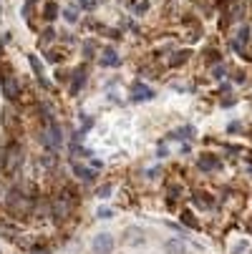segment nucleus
Listing matches in <instances>:
<instances>
[{"label":"nucleus","instance_id":"f257e3e1","mask_svg":"<svg viewBox=\"0 0 252 254\" xmlns=\"http://www.w3.org/2000/svg\"><path fill=\"white\" fill-rule=\"evenodd\" d=\"M0 161H3V171H5L8 176H13V174L20 171V166H23V161H25V154H23V149L18 146V143H10V146L5 149V154L0 156Z\"/></svg>","mask_w":252,"mask_h":254},{"label":"nucleus","instance_id":"f03ea898","mask_svg":"<svg viewBox=\"0 0 252 254\" xmlns=\"http://www.w3.org/2000/svg\"><path fill=\"white\" fill-rule=\"evenodd\" d=\"M5 204H8V209H10V211H15V214H28V211L33 209L30 196H25L20 189H10V191H8Z\"/></svg>","mask_w":252,"mask_h":254},{"label":"nucleus","instance_id":"7ed1b4c3","mask_svg":"<svg viewBox=\"0 0 252 254\" xmlns=\"http://www.w3.org/2000/svg\"><path fill=\"white\" fill-rule=\"evenodd\" d=\"M114 247H116V242H114V237H111L109 232L96 234L93 242H91V252H93V254H111Z\"/></svg>","mask_w":252,"mask_h":254},{"label":"nucleus","instance_id":"20e7f679","mask_svg":"<svg viewBox=\"0 0 252 254\" xmlns=\"http://www.w3.org/2000/svg\"><path fill=\"white\" fill-rule=\"evenodd\" d=\"M0 88H3V96H5L8 101L20 98V81H18L15 76H10V73L0 78Z\"/></svg>","mask_w":252,"mask_h":254},{"label":"nucleus","instance_id":"39448f33","mask_svg":"<svg viewBox=\"0 0 252 254\" xmlns=\"http://www.w3.org/2000/svg\"><path fill=\"white\" fill-rule=\"evenodd\" d=\"M154 96H157L154 88H149L147 83H141V81H136L131 86V101H152Z\"/></svg>","mask_w":252,"mask_h":254},{"label":"nucleus","instance_id":"423d86ee","mask_svg":"<svg viewBox=\"0 0 252 254\" xmlns=\"http://www.w3.org/2000/svg\"><path fill=\"white\" fill-rule=\"evenodd\" d=\"M124 244L126 247H141L144 244V232L139 229V227H129V229H124Z\"/></svg>","mask_w":252,"mask_h":254},{"label":"nucleus","instance_id":"0eeeda50","mask_svg":"<svg viewBox=\"0 0 252 254\" xmlns=\"http://www.w3.org/2000/svg\"><path fill=\"white\" fill-rule=\"evenodd\" d=\"M68 214H71V201L66 196H61L51 204V216H56V219H66Z\"/></svg>","mask_w":252,"mask_h":254},{"label":"nucleus","instance_id":"6e6552de","mask_svg":"<svg viewBox=\"0 0 252 254\" xmlns=\"http://www.w3.org/2000/svg\"><path fill=\"white\" fill-rule=\"evenodd\" d=\"M84 83H86V68H76V70H74V76H71L68 93H71V96H76V93L84 88Z\"/></svg>","mask_w":252,"mask_h":254},{"label":"nucleus","instance_id":"1a4fd4ad","mask_svg":"<svg viewBox=\"0 0 252 254\" xmlns=\"http://www.w3.org/2000/svg\"><path fill=\"white\" fill-rule=\"evenodd\" d=\"M197 166H199L202 171H217L222 164H220V159H217V156H212V154H202V156L197 159Z\"/></svg>","mask_w":252,"mask_h":254},{"label":"nucleus","instance_id":"9d476101","mask_svg":"<svg viewBox=\"0 0 252 254\" xmlns=\"http://www.w3.org/2000/svg\"><path fill=\"white\" fill-rule=\"evenodd\" d=\"M101 65L116 68V65H121V56H119L114 48H103V51H101Z\"/></svg>","mask_w":252,"mask_h":254},{"label":"nucleus","instance_id":"9b49d317","mask_svg":"<svg viewBox=\"0 0 252 254\" xmlns=\"http://www.w3.org/2000/svg\"><path fill=\"white\" fill-rule=\"evenodd\" d=\"M164 252L167 254H187V244L182 239H167L164 242Z\"/></svg>","mask_w":252,"mask_h":254},{"label":"nucleus","instance_id":"f8f14e48","mask_svg":"<svg viewBox=\"0 0 252 254\" xmlns=\"http://www.w3.org/2000/svg\"><path fill=\"white\" fill-rule=\"evenodd\" d=\"M48 136H51L53 149H58L61 143H63V131H61V126H58L56 121H51V124H48Z\"/></svg>","mask_w":252,"mask_h":254},{"label":"nucleus","instance_id":"ddd939ff","mask_svg":"<svg viewBox=\"0 0 252 254\" xmlns=\"http://www.w3.org/2000/svg\"><path fill=\"white\" fill-rule=\"evenodd\" d=\"M74 174L79 176V179H84V181H93L96 179V169L91 166H81V164H74Z\"/></svg>","mask_w":252,"mask_h":254},{"label":"nucleus","instance_id":"4468645a","mask_svg":"<svg viewBox=\"0 0 252 254\" xmlns=\"http://www.w3.org/2000/svg\"><path fill=\"white\" fill-rule=\"evenodd\" d=\"M58 13H61V8H58V3H53V0H48V3L43 5V18H46L48 23H53V20L58 18Z\"/></svg>","mask_w":252,"mask_h":254},{"label":"nucleus","instance_id":"2eb2a0df","mask_svg":"<svg viewBox=\"0 0 252 254\" xmlns=\"http://www.w3.org/2000/svg\"><path fill=\"white\" fill-rule=\"evenodd\" d=\"M187 58H189V51H176V53H171V58H169V65H171V68H176V65L187 63Z\"/></svg>","mask_w":252,"mask_h":254},{"label":"nucleus","instance_id":"dca6fc26","mask_svg":"<svg viewBox=\"0 0 252 254\" xmlns=\"http://www.w3.org/2000/svg\"><path fill=\"white\" fill-rule=\"evenodd\" d=\"M194 136V126H182V128H176L174 133H171V138H179V141H187V138H192Z\"/></svg>","mask_w":252,"mask_h":254},{"label":"nucleus","instance_id":"f3484780","mask_svg":"<svg viewBox=\"0 0 252 254\" xmlns=\"http://www.w3.org/2000/svg\"><path fill=\"white\" fill-rule=\"evenodd\" d=\"M28 63H30V68H33L35 78H41V76H43V63H38V58H35V56H28Z\"/></svg>","mask_w":252,"mask_h":254},{"label":"nucleus","instance_id":"a211bd4d","mask_svg":"<svg viewBox=\"0 0 252 254\" xmlns=\"http://www.w3.org/2000/svg\"><path fill=\"white\" fill-rule=\"evenodd\" d=\"M192 201H194L199 209H209V206H212V201L207 199V194H194V196H192Z\"/></svg>","mask_w":252,"mask_h":254},{"label":"nucleus","instance_id":"6ab92c4d","mask_svg":"<svg viewBox=\"0 0 252 254\" xmlns=\"http://www.w3.org/2000/svg\"><path fill=\"white\" fill-rule=\"evenodd\" d=\"M147 10H149V0H139V3L134 5V13H136V15L147 13Z\"/></svg>","mask_w":252,"mask_h":254},{"label":"nucleus","instance_id":"aec40b11","mask_svg":"<svg viewBox=\"0 0 252 254\" xmlns=\"http://www.w3.org/2000/svg\"><path fill=\"white\" fill-rule=\"evenodd\" d=\"M182 222H184L187 227H192V229H197V227H199V224L192 219V211H182Z\"/></svg>","mask_w":252,"mask_h":254},{"label":"nucleus","instance_id":"412c9836","mask_svg":"<svg viewBox=\"0 0 252 254\" xmlns=\"http://www.w3.org/2000/svg\"><path fill=\"white\" fill-rule=\"evenodd\" d=\"M3 126L5 128H13V111H10V108H5V111H3Z\"/></svg>","mask_w":252,"mask_h":254},{"label":"nucleus","instance_id":"4be33fe9","mask_svg":"<svg viewBox=\"0 0 252 254\" xmlns=\"http://www.w3.org/2000/svg\"><path fill=\"white\" fill-rule=\"evenodd\" d=\"M111 191H114V187H111V184H103V187H98V191H96V194H98L101 199H109V194H111Z\"/></svg>","mask_w":252,"mask_h":254},{"label":"nucleus","instance_id":"5701e85b","mask_svg":"<svg viewBox=\"0 0 252 254\" xmlns=\"http://www.w3.org/2000/svg\"><path fill=\"white\" fill-rule=\"evenodd\" d=\"M53 38H56V30H53V28H46V30H43V38H41V43L46 46V43H51Z\"/></svg>","mask_w":252,"mask_h":254},{"label":"nucleus","instance_id":"b1692460","mask_svg":"<svg viewBox=\"0 0 252 254\" xmlns=\"http://www.w3.org/2000/svg\"><path fill=\"white\" fill-rule=\"evenodd\" d=\"M93 51H96L93 41H84V53H86V58H93Z\"/></svg>","mask_w":252,"mask_h":254},{"label":"nucleus","instance_id":"393cba45","mask_svg":"<svg viewBox=\"0 0 252 254\" xmlns=\"http://www.w3.org/2000/svg\"><path fill=\"white\" fill-rule=\"evenodd\" d=\"M79 5H81L84 10H93V8L98 5V0H79Z\"/></svg>","mask_w":252,"mask_h":254},{"label":"nucleus","instance_id":"a878e982","mask_svg":"<svg viewBox=\"0 0 252 254\" xmlns=\"http://www.w3.org/2000/svg\"><path fill=\"white\" fill-rule=\"evenodd\" d=\"M63 18H66L68 23H76V20H79V15H76V10H74V8H68V10H63Z\"/></svg>","mask_w":252,"mask_h":254},{"label":"nucleus","instance_id":"bb28decb","mask_svg":"<svg viewBox=\"0 0 252 254\" xmlns=\"http://www.w3.org/2000/svg\"><path fill=\"white\" fill-rule=\"evenodd\" d=\"M96 216H98V219H111L114 211H111V209H98V214H96Z\"/></svg>","mask_w":252,"mask_h":254},{"label":"nucleus","instance_id":"cd10ccee","mask_svg":"<svg viewBox=\"0 0 252 254\" xmlns=\"http://www.w3.org/2000/svg\"><path fill=\"white\" fill-rule=\"evenodd\" d=\"M225 76H227V68H225V65L214 68V78H225Z\"/></svg>","mask_w":252,"mask_h":254},{"label":"nucleus","instance_id":"c85d7f7f","mask_svg":"<svg viewBox=\"0 0 252 254\" xmlns=\"http://www.w3.org/2000/svg\"><path fill=\"white\" fill-rule=\"evenodd\" d=\"M30 254H48V249H46V247H35Z\"/></svg>","mask_w":252,"mask_h":254},{"label":"nucleus","instance_id":"c756f323","mask_svg":"<svg viewBox=\"0 0 252 254\" xmlns=\"http://www.w3.org/2000/svg\"><path fill=\"white\" fill-rule=\"evenodd\" d=\"M0 13H3V8H0Z\"/></svg>","mask_w":252,"mask_h":254}]
</instances>
